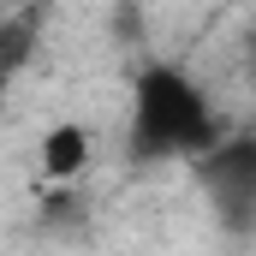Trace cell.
<instances>
[{
    "instance_id": "obj_3",
    "label": "cell",
    "mask_w": 256,
    "mask_h": 256,
    "mask_svg": "<svg viewBox=\"0 0 256 256\" xmlns=\"http://www.w3.org/2000/svg\"><path fill=\"white\" fill-rule=\"evenodd\" d=\"M90 155H96V143H90V126H78V120L48 126L42 149H36V161H42V179H48V185H72V179H84Z\"/></svg>"
},
{
    "instance_id": "obj_2",
    "label": "cell",
    "mask_w": 256,
    "mask_h": 256,
    "mask_svg": "<svg viewBox=\"0 0 256 256\" xmlns=\"http://www.w3.org/2000/svg\"><path fill=\"white\" fill-rule=\"evenodd\" d=\"M202 191H208V208L214 220L232 232V238H250L256 232V137L244 131H226L202 161H191Z\"/></svg>"
},
{
    "instance_id": "obj_1",
    "label": "cell",
    "mask_w": 256,
    "mask_h": 256,
    "mask_svg": "<svg viewBox=\"0 0 256 256\" xmlns=\"http://www.w3.org/2000/svg\"><path fill=\"white\" fill-rule=\"evenodd\" d=\"M226 137V120L214 96L185 66L155 60L131 78V114H126V161L131 167H167V161H202Z\"/></svg>"
}]
</instances>
